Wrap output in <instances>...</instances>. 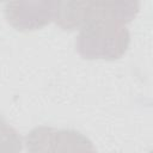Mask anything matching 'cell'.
Returning <instances> with one entry per match:
<instances>
[{
  "mask_svg": "<svg viewBox=\"0 0 153 153\" xmlns=\"http://www.w3.org/2000/svg\"><path fill=\"white\" fill-rule=\"evenodd\" d=\"M97 10V0H59L54 8L56 23L65 29L85 26L92 19Z\"/></svg>",
  "mask_w": 153,
  "mask_h": 153,
  "instance_id": "3",
  "label": "cell"
},
{
  "mask_svg": "<svg viewBox=\"0 0 153 153\" xmlns=\"http://www.w3.org/2000/svg\"><path fill=\"white\" fill-rule=\"evenodd\" d=\"M137 7V0H97V10L103 14V18L116 23L130 20Z\"/></svg>",
  "mask_w": 153,
  "mask_h": 153,
  "instance_id": "4",
  "label": "cell"
},
{
  "mask_svg": "<svg viewBox=\"0 0 153 153\" xmlns=\"http://www.w3.org/2000/svg\"><path fill=\"white\" fill-rule=\"evenodd\" d=\"M53 1H54V0H53Z\"/></svg>",
  "mask_w": 153,
  "mask_h": 153,
  "instance_id": "5",
  "label": "cell"
},
{
  "mask_svg": "<svg viewBox=\"0 0 153 153\" xmlns=\"http://www.w3.org/2000/svg\"><path fill=\"white\" fill-rule=\"evenodd\" d=\"M53 0H11L6 5L7 20L18 30H36L54 17Z\"/></svg>",
  "mask_w": 153,
  "mask_h": 153,
  "instance_id": "2",
  "label": "cell"
},
{
  "mask_svg": "<svg viewBox=\"0 0 153 153\" xmlns=\"http://www.w3.org/2000/svg\"><path fill=\"white\" fill-rule=\"evenodd\" d=\"M128 32L120 23L102 18L92 19L80 32L79 53L87 59H116L128 45Z\"/></svg>",
  "mask_w": 153,
  "mask_h": 153,
  "instance_id": "1",
  "label": "cell"
}]
</instances>
